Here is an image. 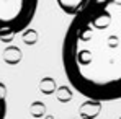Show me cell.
<instances>
[{"mask_svg": "<svg viewBox=\"0 0 121 119\" xmlns=\"http://www.w3.org/2000/svg\"><path fill=\"white\" fill-rule=\"evenodd\" d=\"M62 67L77 93L121 99V0H88L62 41Z\"/></svg>", "mask_w": 121, "mask_h": 119, "instance_id": "6da1fadb", "label": "cell"}, {"mask_svg": "<svg viewBox=\"0 0 121 119\" xmlns=\"http://www.w3.org/2000/svg\"><path fill=\"white\" fill-rule=\"evenodd\" d=\"M39 0H0V41H8L31 25Z\"/></svg>", "mask_w": 121, "mask_h": 119, "instance_id": "7a4b0ae2", "label": "cell"}, {"mask_svg": "<svg viewBox=\"0 0 121 119\" xmlns=\"http://www.w3.org/2000/svg\"><path fill=\"white\" fill-rule=\"evenodd\" d=\"M87 99L88 101L83 103L80 108V116L82 118H95V116H98L101 111V101L90 99V98H87Z\"/></svg>", "mask_w": 121, "mask_h": 119, "instance_id": "3957f363", "label": "cell"}, {"mask_svg": "<svg viewBox=\"0 0 121 119\" xmlns=\"http://www.w3.org/2000/svg\"><path fill=\"white\" fill-rule=\"evenodd\" d=\"M56 2H57V5L60 7V10H62L64 13L74 16L88 0H56Z\"/></svg>", "mask_w": 121, "mask_h": 119, "instance_id": "277c9868", "label": "cell"}, {"mask_svg": "<svg viewBox=\"0 0 121 119\" xmlns=\"http://www.w3.org/2000/svg\"><path fill=\"white\" fill-rule=\"evenodd\" d=\"M23 59V54L17 46H8L5 51H3V60L8 64V65H17L20 64Z\"/></svg>", "mask_w": 121, "mask_h": 119, "instance_id": "5b68a950", "label": "cell"}, {"mask_svg": "<svg viewBox=\"0 0 121 119\" xmlns=\"http://www.w3.org/2000/svg\"><path fill=\"white\" fill-rule=\"evenodd\" d=\"M56 82L54 78H51V77H44V78L39 82V91L41 93H44V95H52V93H56Z\"/></svg>", "mask_w": 121, "mask_h": 119, "instance_id": "8992f818", "label": "cell"}, {"mask_svg": "<svg viewBox=\"0 0 121 119\" xmlns=\"http://www.w3.org/2000/svg\"><path fill=\"white\" fill-rule=\"evenodd\" d=\"M21 34V39L25 44H28V46H33V44H36V41H38V33L33 29V28H25L23 31L20 33Z\"/></svg>", "mask_w": 121, "mask_h": 119, "instance_id": "52a82bcc", "label": "cell"}, {"mask_svg": "<svg viewBox=\"0 0 121 119\" xmlns=\"http://www.w3.org/2000/svg\"><path fill=\"white\" fill-rule=\"evenodd\" d=\"M56 96L59 99L60 103H69L72 96H74V93H72V90L69 88V86H60V88H56Z\"/></svg>", "mask_w": 121, "mask_h": 119, "instance_id": "ba28073f", "label": "cell"}, {"mask_svg": "<svg viewBox=\"0 0 121 119\" xmlns=\"http://www.w3.org/2000/svg\"><path fill=\"white\" fill-rule=\"evenodd\" d=\"M7 114V88L3 83H0V119Z\"/></svg>", "mask_w": 121, "mask_h": 119, "instance_id": "9c48e42d", "label": "cell"}, {"mask_svg": "<svg viewBox=\"0 0 121 119\" xmlns=\"http://www.w3.org/2000/svg\"><path fill=\"white\" fill-rule=\"evenodd\" d=\"M30 113H31V116H35V118H41V116H44V114H46V106H44V103H41V101H35V103L30 106Z\"/></svg>", "mask_w": 121, "mask_h": 119, "instance_id": "30bf717a", "label": "cell"}]
</instances>
